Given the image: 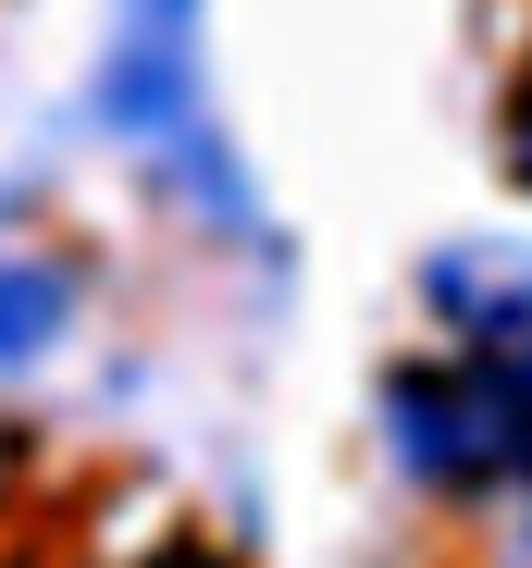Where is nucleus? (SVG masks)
I'll return each instance as SVG.
<instances>
[{"mask_svg": "<svg viewBox=\"0 0 532 568\" xmlns=\"http://www.w3.org/2000/svg\"><path fill=\"white\" fill-rule=\"evenodd\" d=\"M100 124L161 161V173H187L199 199L223 211V235H248V185L211 136V74H199V0H112V50H100Z\"/></svg>", "mask_w": 532, "mask_h": 568, "instance_id": "nucleus-1", "label": "nucleus"}, {"mask_svg": "<svg viewBox=\"0 0 532 568\" xmlns=\"http://www.w3.org/2000/svg\"><path fill=\"white\" fill-rule=\"evenodd\" d=\"M384 445L409 483L471 495V507H532V371L508 358H446V371H397L384 384Z\"/></svg>", "mask_w": 532, "mask_h": 568, "instance_id": "nucleus-2", "label": "nucleus"}, {"mask_svg": "<svg viewBox=\"0 0 532 568\" xmlns=\"http://www.w3.org/2000/svg\"><path fill=\"white\" fill-rule=\"evenodd\" d=\"M421 297H433V322H446L471 358L532 371V247H446L421 272Z\"/></svg>", "mask_w": 532, "mask_h": 568, "instance_id": "nucleus-3", "label": "nucleus"}, {"mask_svg": "<svg viewBox=\"0 0 532 568\" xmlns=\"http://www.w3.org/2000/svg\"><path fill=\"white\" fill-rule=\"evenodd\" d=\"M62 322H74V272L62 260H0V371L50 358Z\"/></svg>", "mask_w": 532, "mask_h": 568, "instance_id": "nucleus-4", "label": "nucleus"}, {"mask_svg": "<svg viewBox=\"0 0 532 568\" xmlns=\"http://www.w3.org/2000/svg\"><path fill=\"white\" fill-rule=\"evenodd\" d=\"M508 173L532 185V74H520V100H508Z\"/></svg>", "mask_w": 532, "mask_h": 568, "instance_id": "nucleus-5", "label": "nucleus"}, {"mask_svg": "<svg viewBox=\"0 0 532 568\" xmlns=\"http://www.w3.org/2000/svg\"><path fill=\"white\" fill-rule=\"evenodd\" d=\"M508 568H532V531H520V544H508Z\"/></svg>", "mask_w": 532, "mask_h": 568, "instance_id": "nucleus-6", "label": "nucleus"}, {"mask_svg": "<svg viewBox=\"0 0 532 568\" xmlns=\"http://www.w3.org/2000/svg\"><path fill=\"white\" fill-rule=\"evenodd\" d=\"M161 568H211V556H161Z\"/></svg>", "mask_w": 532, "mask_h": 568, "instance_id": "nucleus-7", "label": "nucleus"}]
</instances>
